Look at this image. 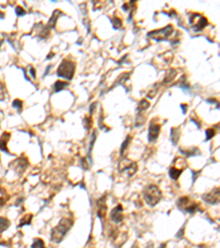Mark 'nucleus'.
Masks as SVG:
<instances>
[{
    "label": "nucleus",
    "instance_id": "obj_25",
    "mask_svg": "<svg viewBox=\"0 0 220 248\" xmlns=\"http://www.w3.org/2000/svg\"><path fill=\"white\" fill-rule=\"evenodd\" d=\"M84 125H85V128H86V129H89V127H90V125H91L90 117H86V118L84 119Z\"/></svg>",
    "mask_w": 220,
    "mask_h": 248
},
{
    "label": "nucleus",
    "instance_id": "obj_12",
    "mask_svg": "<svg viewBox=\"0 0 220 248\" xmlns=\"http://www.w3.org/2000/svg\"><path fill=\"white\" fill-rule=\"evenodd\" d=\"M150 107V103L149 101L147 100V99H142L141 101L139 103V105H138V113H143V112H145L147 108Z\"/></svg>",
    "mask_w": 220,
    "mask_h": 248
},
{
    "label": "nucleus",
    "instance_id": "obj_26",
    "mask_svg": "<svg viewBox=\"0 0 220 248\" xmlns=\"http://www.w3.org/2000/svg\"><path fill=\"white\" fill-rule=\"evenodd\" d=\"M15 13L21 17V15H25V10L23 9L22 7H17V8H15Z\"/></svg>",
    "mask_w": 220,
    "mask_h": 248
},
{
    "label": "nucleus",
    "instance_id": "obj_5",
    "mask_svg": "<svg viewBox=\"0 0 220 248\" xmlns=\"http://www.w3.org/2000/svg\"><path fill=\"white\" fill-rule=\"evenodd\" d=\"M189 22H190V24L193 25V28L195 29L196 31H200L207 25L208 21L205 17H201L200 15L194 13V15H192V17H190Z\"/></svg>",
    "mask_w": 220,
    "mask_h": 248
},
{
    "label": "nucleus",
    "instance_id": "obj_30",
    "mask_svg": "<svg viewBox=\"0 0 220 248\" xmlns=\"http://www.w3.org/2000/svg\"><path fill=\"white\" fill-rule=\"evenodd\" d=\"M132 248H138V247H137V246H135V245H134V246H133V247H132Z\"/></svg>",
    "mask_w": 220,
    "mask_h": 248
},
{
    "label": "nucleus",
    "instance_id": "obj_14",
    "mask_svg": "<svg viewBox=\"0 0 220 248\" xmlns=\"http://www.w3.org/2000/svg\"><path fill=\"white\" fill-rule=\"evenodd\" d=\"M171 138H172L173 143L176 144L177 141H178V138H180V128H172V130H171Z\"/></svg>",
    "mask_w": 220,
    "mask_h": 248
},
{
    "label": "nucleus",
    "instance_id": "obj_17",
    "mask_svg": "<svg viewBox=\"0 0 220 248\" xmlns=\"http://www.w3.org/2000/svg\"><path fill=\"white\" fill-rule=\"evenodd\" d=\"M10 223H9V220L5 217H0V232H3L6 230L8 227H9Z\"/></svg>",
    "mask_w": 220,
    "mask_h": 248
},
{
    "label": "nucleus",
    "instance_id": "obj_4",
    "mask_svg": "<svg viewBox=\"0 0 220 248\" xmlns=\"http://www.w3.org/2000/svg\"><path fill=\"white\" fill-rule=\"evenodd\" d=\"M173 33V25H167L165 28L160 29V30L152 31V32L147 33V36L150 38L154 39L155 41H162V40H167L170 38L171 34Z\"/></svg>",
    "mask_w": 220,
    "mask_h": 248
},
{
    "label": "nucleus",
    "instance_id": "obj_20",
    "mask_svg": "<svg viewBox=\"0 0 220 248\" xmlns=\"http://www.w3.org/2000/svg\"><path fill=\"white\" fill-rule=\"evenodd\" d=\"M175 75H176V72H175V70H171V71L167 73V75L165 76L164 83H168V82H171L175 77Z\"/></svg>",
    "mask_w": 220,
    "mask_h": 248
},
{
    "label": "nucleus",
    "instance_id": "obj_21",
    "mask_svg": "<svg viewBox=\"0 0 220 248\" xmlns=\"http://www.w3.org/2000/svg\"><path fill=\"white\" fill-rule=\"evenodd\" d=\"M31 220H32V214H28L25 217H23L22 220H21V223H20V225H19V227H21V226H23V225L31 224Z\"/></svg>",
    "mask_w": 220,
    "mask_h": 248
},
{
    "label": "nucleus",
    "instance_id": "obj_3",
    "mask_svg": "<svg viewBox=\"0 0 220 248\" xmlns=\"http://www.w3.org/2000/svg\"><path fill=\"white\" fill-rule=\"evenodd\" d=\"M75 73V63L68 60H63L57 68V75L71 81Z\"/></svg>",
    "mask_w": 220,
    "mask_h": 248
},
{
    "label": "nucleus",
    "instance_id": "obj_22",
    "mask_svg": "<svg viewBox=\"0 0 220 248\" xmlns=\"http://www.w3.org/2000/svg\"><path fill=\"white\" fill-rule=\"evenodd\" d=\"M111 22H112V25H114V29H119V28H121V27H122V22H121V20H120L119 18H112Z\"/></svg>",
    "mask_w": 220,
    "mask_h": 248
},
{
    "label": "nucleus",
    "instance_id": "obj_1",
    "mask_svg": "<svg viewBox=\"0 0 220 248\" xmlns=\"http://www.w3.org/2000/svg\"><path fill=\"white\" fill-rule=\"evenodd\" d=\"M72 226H73V220L69 218H62L57 226H55L51 232V241L56 244L61 243L66 234L68 233V230L72 228Z\"/></svg>",
    "mask_w": 220,
    "mask_h": 248
},
{
    "label": "nucleus",
    "instance_id": "obj_7",
    "mask_svg": "<svg viewBox=\"0 0 220 248\" xmlns=\"http://www.w3.org/2000/svg\"><path fill=\"white\" fill-rule=\"evenodd\" d=\"M202 200L208 204H217L219 202V187H215L209 193L202 195Z\"/></svg>",
    "mask_w": 220,
    "mask_h": 248
},
{
    "label": "nucleus",
    "instance_id": "obj_19",
    "mask_svg": "<svg viewBox=\"0 0 220 248\" xmlns=\"http://www.w3.org/2000/svg\"><path fill=\"white\" fill-rule=\"evenodd\" d=\"M130 141H131V137H130V136H129V137H127L126 140H124L123 143H122V146H121V149H120V155H121V156H123L124 150H126L127 148L129 147Z\"/></svg>",
    "mask_w": 220,
    "mask_h": 248
},
{
    "label": "nucleus",
    "instance_id": "obj_6",
    "mask_svg": "<svg viewBox=\"0 0 220 248\" xmlns=\"http://www.w3.org/2000/svg\"><path fill=\"white\" fill-rule=\"evenodd\" d=\"M110 220L114 224H120L123 220V208L122 205H117L110 212Z\"/></svg>",
    "mask_w": 220,
    "mask_h": 248
},
{
    "label": "nucleus",
    "instance_id": "obj_27",
    "mask_svg": "<svg viewBox=\"0 0 220 248\" xmlns=\"http://www.w3.org/2000/svg\"><path fill=\"white\" fill-rule=\"evenodd\" d=\"M29 71H30V74L32 75V77L34 79V77H35V72H34V68H33L32 66H30V67H29Z\"/></svg>",
    "mask_w": 220,
    "mask_h": 248
},
{
    "label": "nucleus",
    "instance_id": "obj_13",
    "mask_svg": "<svg viewBox=\"0 0 220 248\" xmlns=\"http://www.w3.org/2000/svg\"><path fill=\"white\" fill-rule=\"evenodd\" d=\"M182 172H183L182 170H178V169H176V168H174V167H171L170 171H168V174H170L171 179H173V180H177Z\"/></svg>",
    "mask_w": 220,
    "mask_h": 248
},
{
    "label": "nucleus",
    "instance_id": "obj_29",
    "mask_svg": "<svg viewBox=\"0 0 220 248\" xmlns=\"http://www.w3.org/2000/svg\"><path fill=\"white\" fill-rule=\"evenodd\" d=\"M181 107H182V109H183V113H186V107H187V105H185V104H182L181 105Z\"/></svg>",
    "mask_w": 220,
    "mask_h": 248
},
{
    "label": "nucleus",
    "instance_id": "obj_24",
    "mask_svg": "<svg viewBox=\"0 0 220 248\" xmlns=\"http://www.w3.org/2000/svg\"><path fill=\"white\" fill-rule=\"evenodd\" d=\"M12 106L15 107V108L19 109V110H21V109H22L23 104H22V101H21L20 99H15V100H13V103H12Z\"/></svg>",
    "mask_w": 220,
    "mask_h": 248
},
{
    "label": "nucleus",
    "instance_id": "obj_15",
    "mask_svg": "<svg viewBox=\"0 0 220 248\" xmlns=\"http://www.w3.org/2000/svg\"><path fill=\"white\" fill-rule=\"evenodd\" d=\"M181 152L182 153H184V155H186V156H197V155H199L200 152H199V149H197V148H193V149H190V150H184V149H181Z\"/></svg>",
    "mask_w": 220,
    "mask_h": 248
},
{
    "label": "nucleus",
    "instance_id": "obj_11",
    "mask_svg": "<svg viewBox=\"0 0 220 248\" xmlns=\"http://www.w3.org/2000/svg\"><path fill=\"white\" fill-rule=\"evenodd\" d=\"M9 138H10V135L8 134V132L2 135L1 139H0V150H2V151H5V152H9L7 149V141Z\"/></svg>",
    "mask_w": 220,
    "mask_h": 248
},
{
    "label": "nucleus",
    "instance_id": "obj_9",
    "mask_svg": "<svg viewBox=\"0 0 220 248\" xmlns=\"http://www.w3.org/2000/svg\"><path fill=\"white\" fill-rule=\"evenodd\" d=\"M97 206H98V217L101 218V220H104L107 215V205H106V196H102V199L97 202Z\"/></svg>",
    "mask_w": 220,
    "mask_h": 248
},
{
    "label": "nucleus",
    "instance_id": "obj_23",
    "mask_svg": "<svg viewBox=\"0 0 220 248\" xmlns=\"http://www.w3.org/2000/svg\"><path fill=\"white\" fill-rule=\"evenodd\" d=\"M216 135V131L214 128H210V129L206 130V140H210L211 138H214Z\"/></svg>",
    "mask_w": 220,
    "mask_h": 248
},
{
    "label": "nucleus",
    "instance_id": "obj_10",
    "mask_svg": "<svg viewBox=\"0 0 220 248\" xmlns=\"http://www.w3.org/2000/svg\"><path fill=\"white\" fill-rule=\"evenodd\" d=\"M190 200L189 198H187V196H183V198L178 199V201H177V206H178V208L182 211H186V208L188 207L190 205Z\"/></svg>",
    "mask_w": 220,
    "mask_h": 248
},
{
    "label": "nucleus",
    "instance_id": "obj_8",
    "mask_svg": "<svg viewBox=\"0 0 220 248\" xmlns=\"http://www.w3.org/2000/svg\"><path fill=\"white\" fill-rule=\"evenodd\" d=\"M160 130H161V126L159 124L154 122H151L149 127V135H147V138H149L150 142H154L157 139V137L160 135Z\"/></svg>",
    "mask_w": 220,
    "mask_h": 248
},
{
    "label": "nucleus",
    "instance_id": "obj_18",
    "mask_svg": "<svg viewBox=\"0 0 220 248\" xmlns=\"http://www.w3.org/2000/svg\"><path fill=\"white\" fill-rule=\"evenodd\" d=\"M31 248H45V245H44V242L41 238H35V241L33 242Z\"/></svg>",
    "mask_w": 220,
    "mask_h": 248
},
{
    "label": "nucleus",
    "instance_id": "obj_16",
    "mask_svg": "<svg viewBox=\"0 0 220 248\" xmlns=\"http://www.w3.org/2000/svg\"><path fill=\"white\" fill-rule=\"evenodd\" d=\"M66 86H67V83H66V82L57 81L55 84H54V91H55V92H61L62 89H64Z\"/></svg>",
    "mask_w": 220,
    "mask_h": 248
},
{
    "label": "nucleus",
    "instance_id": "obj_28",
    "mask_svg": "<svg viewBox=\"0 0 220 248\" xmlns=\"http://www.w3.org/2000/svg\"><path fill=\"white\" fill-rule=\"evenodd\" d=\"M183 233H184V228H182V229H180V232H178V233H177L176 237H177V238H180V236H181V237H182V236H183Z\"/></svg>",
    "mask_w": 220,
    "mask_h": 248
},
{
    "label": "nucleus",
    "instance_id": "obj_2",
    "mask_svg": "<svg viewBox=\"0 0 220 248\" xmlns=\"http://www.w3.org/2000/svg\"><path fill=\"white\" fill-rule=\"evenodd\" d=\"M143 199L149 206H155L162 199V192L156 185L150 184L143 190Z\"/></svg>",
    "mask_w": 220,
    "mask_h": 248
}]
</instances>
